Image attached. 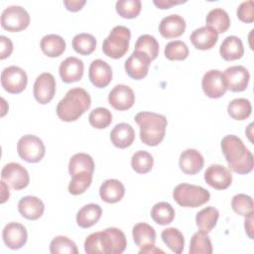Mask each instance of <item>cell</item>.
Returning a JSON list of instances; mask_svg holds the SVG:
<instances>
[{"label": "cell", "mask_w": 254, "mask_h": 254, "mask_svg": "<svg viewBox=\"0 0 254 254\" xmlns=\"http://www.w3.org/2000/svg\"><path fill=\"white\" fill-rule=\"evenodd\" d=\"M40 46L42 52L50 58L60 57L65 50L64 40L56 34H49L44 36L41 40Z\"/></svg>", "instance_id": "obj_29"}, {"label": "cell", "mask_w": 254, "mask_h": 254, "mask_svg": "<svg viewBox=\"0 0 254 254\" xmlns=\"http://www.w3.org/2000/svg\"><path fill=\"white\" fill-rule=\"evenodd\" d=\"M236 14L241 22L252 23L254 21V2L252 0L242 2L238 6Z\"/></svg>", "instance_id": "obj_46"}, {"label": "cell", "mask_w": 254, "mask_h": 254, "mask_svg": "<svg viewBox=\"0 0 254 254\" xmlns=\"http://www.w3.org/2000/svg\"><path fill=\"white\" fill-rule=\"evenodd\" d=\"M72 48L76 53L83 56H88L95 51L96 40L91 34L80 33L73 37Z\"/></svg>", "instance_id": "obj_37"}, {"label": "cell", "mask_w": 254, "mask_h": 254, "mask_svg": "<svg viewBox=\"0 0 254 254\" xmlns=\"http://www.w3.org/2000/svg\"><path fill=\"white\" fill-rule=\"evenodd\" d=\"M131 38L130 30L125 26H115L103 41L102 52L111 59H120L128 51Z\"/></svg>", "instance_id": "obj_6"}, {"label": "cell", "mask_w": 254, "mask_h": 254, "mask_svg": "<svg viewBox=\"0 0 254 254\" xmlns=\"http://www.w3.org/2000/svg\"><path fill=\"white\" fill-rule=\"evenodd\" d=\"M179 165L183 173L187 175H195L202 170L204 160L197 150L187 149L181 154Z\"/></svg>", "instance_id": "obj_22"}, {"label": "cell", "mask_w": 254, "mask_h": 254, "mask_svg": "<svg viewBox=\"0 0 254 254\" xmlns=\"http://www.w3.org/2000/svg\"><path fill=\"white\" fill-rule=\"evenodd\" d=\"M206 26L214 29L217 34L225 33L230 26V18L228 13L221 8L211 9L205 19Z\"/></svg>", "instance_id": "obj_30"}, {"label": "cell", "mask_w": 254, "mask_h": 254, "mask_svg": "<svg viewBox=\"0 0 254 254\" xmlns=\"http://www.w3.org/2000/svg\"><path fill=\"white\" fill-rule=\"evenodd\" d=\"M189 251L190 254H211L213 249L207 233L201 230L195 232L190 239Z\"/></svg>", "instance_id": "obj_36"}, {"label": "cell", "mask_w": 254, "mask_h": 254, "mask_svg": "<svg viewBox=\"0 0 254 254\" xmlns=\"http://www.w3.org/2000/svg\"><path fill=\"white\" fill-rule=\"evenodd\" d=\"M204 181L215 190H225L232 183L230 171L222 165H210L204 172Z\"/></svg>", "instance_id": "obj_16"}, {"label": "cell", "mask_w": 254, "mask_h": 254, "mask_svg": "<svg viewBox=\"0 0 254 254\" xmlns=\"http://www.w3.org/2000/svg\"><path fill=\"white\" fill-rule=\"evenodd\" d=\"M132 236L135 244L140 248L139 250L140 254L164 253L163 250L155 246L156 231L151 225L145 222H140L135 224L132 229Z\"/></svg>", "instance_id": "obj_9"}, {"label": "cell", "mask_w": 254, "mask_h": 254, "mask_svg": "<svg viewBox=\"0 0 254 254\" xmlns=\"http://www.w3.org/2000/svg\"><path fill=\"white\" fill-rule=\"evenodd\" d=\"M190 40L195 49L201 51L209 50L216 44L218 34L211 27L203 26L192 31Z\"/></svg>", "instance_id": "obj_23"}, {"label": "cell", "mask_w": 254, "mask_h": 254, "mask_svg": "<svg viewBox=\"0 0 254 254\" xmlns=\"http://www.w3.org/2000/svg\"><path fill=\"white\" fill-rule=\"evenodd\" d=\"M116 12L125 19L136 18L142 8L140 0H118L115 5Z\"/></svg>", "instance_id": "obj_42"}, {"label": "cell", "mask_w": 254, "mask_h": 254, "mask_svg": "<svg viewBox=\"0 0 254 254\" xmlns=\"http://www.w3.org/2000/svg\"><path fill=\"white\" fill-rule=\"evenodd\" d=\"M151 62L152 60L147 54L134 51L125 61V71L133 79H143L148 74Z\"/></svg>", "instance_id": "obj_13"}, {"label": "cell", "mask_w": 254, "mask_h": 254, "mask_svg": "<svg viewBox=\"0 0 254 254\" xmlns=\"http://www.w3.org/2000/svg\"><path fill=\"white\" fill-rule=\"evenodd\" d=\"M253 213L251 212L247 216H245V221H244V227L246 234L250 239H253Z\"/></svg>", "instance_id": "obj_50"}, {"label": "cell", "mask_w": 254, "mask_h": 254, "mask_svg": "<svg viewBox=\"0 0 254 254\" xmlns=\"http://www.w3.org/2000/svg\"><path fill=\"white\" fill-rule=\"evenodd\" d=\"M102 209L98 204L88 203L82 206L76 214V223L81 228H89L100 219Z\"/></svg>", "instance_id": "obj_28"}, {"label": "cell", "mask_w": 254, "mask_h": 254, "mask_svg": "<svg viewBox=\"0 0 254 254\" xmlns=\"http://www.w3.org/2000/svg\"><path fill=\"white\" fill-rule=\"evenodd\" d=\"M71 177V180L68 184V192L72 195H78L83 193L91 185L92 182V173L81 172L74 174Z\"/></svg>", "instance_id": "obj_38"}, {"label": "cell", "mask_w": 254, "mask_h": 254, "mask_svg": "<svg viewBox=\"0 0 254 254\" xmlns=\"http://www.w3.org/2000/svg\"><path fill=\"white\" fill-rule=\"evenodd\" d=\"M173 197L181 206L198 207L209 200L210 193L200 186L183 183L174 189Z\"/></svg>", "instance_id": "obj_5"}, {"label": "cell", "mask_w": 254, "mask_h": 254, "mask_svg": "<svg viewBox=\"0 0 254 254\" xmlns=\"http://www.w3.org/2000/svg\"><path fill=\"white\" fill-rule=\"evenodd\" d=\"M85 3H86L85 0H64V1L65 8L71 12H76L81 10V8L85 5Z\"/></svg>", "instance_id": "obj_48"}, {"label": "cell", "mask_w": 254, "mask_h": 254, "mask_svg": "<svg viewBox=\"0 0 254 254\" xmlns=\"http://www.w3.org/2000/svg\"><path fill=\"white\" fill-rule=\"evenodd\" d=\"M88 121L92 127L96 129H104L111 124L112 114L107 108L97 107L90 112Z\"/></svg>", "instance_id": "obj_44"}, {"label": "cell", "mask_w": 254, "mask_h": 254, "mask_svg": "<svg viewBox=\"0 0 254 254\" xmlns=\"http://www.w3.org/2000/svg\"><path fill=\"white\" fill-rule=\"evenodd\" d=\"M164 53L170 61H184L189 56V48L183 41H172L166 45Z\"/></svg>", "instance_id": "obj_43"}, {"label": "cell", "mask_w": 254, "mask_h": 254, "mask_svg": "<svg viewBox=\"0 0 254 254\" xmlns=\"http://www.w3.org/2000/svg\"><path fill=\"white\" fill-rule=\"evenodd\" d=\"M135 121L140 127V139L144 144L153 147L163 141L168 124L164 115L154 112H139L135 116Z\"/></svg>", "instance_id": "obj_4"}, {"label": "cell", "mask_w": 254, "mask_h": 254, "mask_svg": "<svg viewBox=\"0 0 254 254\" xmlns=\"http://www.w3.org/2000/svg\"><path fill=\"white\" fill-rule=\"evenodd\" d=\"M219 217V211L213 206H207L202 208L196 213L195 222L199 230L203 232H210L217 223Z\"/></svg>", "instance_id": "obj_31"}, {"label": "cell", "mask_w": 254, "mask_h": 254, "mask_svg": "<svg viewBox=\"0 0 254 254\" xmlns=\"http://www.w3.org/2000/svg\"><path fill=\"white\" fill-rule=\"evenodd\" d=\"M226 87L232 92H240L247 88L249 83V71L243 65H232L223 72Z\"/></svg>", "instance_id": "obj_15"}, {"label": "cell", "mask_w": 254, "mask_h": 254, "mask_svg": "<svg viewBox=\"0 0 254 254\" xmlns=\"http://www.w3.org/2000/svg\"><path fill=\"white\" fill-rule=\"evenodd\" d=\"M232 209L239 215L247 216L253 212V199L245 193H238L231 200Z\"/></svg>", "instance_id": "obj_45"}, {"label": "cell", "mask_w": 254, "mask_h": 254, "mask_svg": "<svg viewBox=\"0 0 254 254\" xmlns=\"http://www.w3.org/2000/svg\"><path fill=\"white\" fill-rule=\"evenodd\" d=\"M147 54L153 61L159 55V43L155 37L145 34L140 36L135 44V50Z\"/></svg>", "instance_id": "obj_40"}, {"label": "cell", "mask_w": 254, "mask_h": 254, "mask_svg": "<svg viewBox=\"0 0 254 254\" xmlns=\"http://www.w3.org/2000/svg\"><path fill=\"white\" fill-rule=\"evenodd\" d=\"M108 101L109 104L116 110H127L133 106L135 102V94L129 86L117 84L109 92Z\"/></svg>", "instance_id": "obj_18"}, {"label": "cell", "mask_w": 254, "mask_h": 254, "mask_svg": "<svg viewBox=\"0 0 254 254\" xmlns=\"http://www.w3.org/2000/svg\"><path fill=\"white\" fill-rule=\"evenodd\" d=\"M252 111L251 103L246 98H235L231 100L227 106L229 116L235 120L247 119Z\"/></svg>", "instance_id": "obj_35"}, {"label": "cell", "mask_w": 254, "mask_h": 254, "mask_svg": "<svg viewBox=\"0 0 254 254\" xmlns=\"http://www.w3.org/2000/svg\"><path fill=\"white\" fill-rule=\"evenodd\" d=\"M201 87L205 95L209 98H219L227 90L224 75L218 69H210L204 73L201 80Z\"/></svg>", "instance_id": "obj_12"}, {"label": "cell", "mask_w": 254, "mask_h": 254, "mask_svg": "<svg viewBox=\"0 0 254 254\" xmlns=\"http://www.w3.org/2000/svg\"><path fill=\"white\" fill-rule=\"evenodd\" d=\"M91 104V98L88 92L81 87L69 89L64 97L57 105L58 117L65 122L77 120Z\"/></svg>", "instance_id": "obj_3"}, {"label": "cell", "mask_w": 254, "mask_h": 254, "mask_svg": "<svg viewBox=\"0 0 254 254\" xmlns=\"http://www.w3.org/2000/svg\"><path fill=\"white\" fill-rule=\"evenodd\" d=\"M186 1H175V0H154L153 3L159 8V9H169L174 5L185 3Z\"/></svg>", "instance_id": "obj_49"}, {"label": "cell", "mask_w": 254, "mask_h": 254, "mask_svg": "<svg viewBox=\"0 0 254 254\" xmlns=\"http://www.w3.org/2000/svg\"><path fill=\"white\" fill-rule=\"evenodd\" d=\"M161 237L164 243L175 253L181 254L185 246V238L183 233L175 227H169L162 231Z\"/></svg>", "instance_id": "obj_34"}, {"label": "cell", "mask_w": 254, "mask_h": 254, "mask_svg": "<svg viewBox=\"0 0 254 254\" xmlns=\"http://www.w3.org/2000/svg\"><path fill=\"white\" fill-rule=\"evenodd\" d=\"M88 77L95 87H106L112 79V68L106 62L99 59L94 60L90 64Z\"/></svg>", "instance_id": "obj_19"}, {"label": "cell", "mask_w": 254, "mask_h": 254, "mask_svg": "<svg viewBox=\"0 0 254 254\" xmlns=\"http://www.w3.org/2000/svg\"><path fill=\"white\" fill-rule=\"evenodd\" d=\"M175 214L174 207L167 201L157 202L151 209L152 219L160 225L170 224L174 220Z\"/></svg>", "instance_id": "obj_33"}, {"label": "cell", "mask_w": 254, "mask_h": 254, "mask_svg": "<svg viewBox=\"0 0 254 254\" xmlns=\"http://www.w3.org/2000/svg\"><path fill=\"white\" fill-rule=\"evenodd\" d=\"M0 45H1L0 59L4 60L12 54L13 44H12V41L9 38H7L5 36H0Z\"/></svg>", "instance_id": "obj_47"}, {"label": "cell", "mask_w": 254, "mask_h": 254, "mask_svg": "<svg viewBox=\"0 0 254 254\" xmlns=\"http://www.w3.org/2000/svg\"><path fill=\"white\" fill-rule=\"evenodd\" d=\"M83 62L75 57H68L63 61L59 67L62 80L65 83H71L81 79L83 75Z\"/></svg>", "instance_id": "obj_20"}, {"label": "cell", "mask_w": 254, "mask_h": 254, "mask_svg": "<svg viewBox=\"0 0 254 254\" xmlns=\"http://www.w3.org/2000/svg\"><path fill=\"white\" fill-rule=\"evenodd\" d=\"M30 24V15L21 6L13 5L5 8L1 14V26L8 32H20Z\"/></svg>", "instance_id": "obj_8"}, {"label": "cell", "mask_w": 254, "mask_h": 254, "mask_svg": "<svg viewBox=\"0 0 254 254\" xmlns=\"http://www.w3.org/2000/svg\"><path fill=\"white\" fill-rule=\"evenodd\" d=\"M154 165V159L147 151L139 150L135 152L131 159L132 169L138 174L149 173Z\"/></svg>", "instance_id": "obj_39"}, {"label": "cell", "mask_w": 254, "mask_h": 254, "mask_svg": "<svg viewBox=\"0 0 254 254\" xmlns=\"http://www.w3.org/2000/svg\"><path fill=\"white\" fill-rule=\"evenodd\" d=\"M1 188H2V193H1V203H4L9 198V190L8 185L2 181L1 182Z\"/></svg>", "instance_id": "obj_51"}, {"label": "cell", "mask_w": 254, "mask_h": 254, "mask_svg": "<svg viewBox=\"0 0 254 254\" xmlns=\"http://www.w3.org/2000/svg\"><path fill=\"white\" fill-rule=\"evenodd\" d=\"M2 237L5 245L8 248L17 250L26 244L28 233L23 224L18 222H9L3 228Z\"/></svg>", "instance_id": "obj_17"}, {"label": "cell", "mask_w": 254, "mask_h": 254, "mask_svg": "<svg viewBox=\"0 0 254 254\" xmlns=\"http://www.w3.org/2000/svg\"><path fill=\"white\" fill-rule=\"evenodd\" d=\"M186 30L185 19L178 14L164 17L159 25L160 34L166 39H174L182 36Z\"/></svg>", "instance_id": "obj_21"}, {"label": "cell", "mask_w": 254, "mask_h": 254, "mask_svg": "<svg viewBox=\"0 0 254 254\" xmlns=\"http://www.w3.org/2000/svg\"><path fill=\"white\" fill-rule=\"evenodd\" d=\"M110 140L112 144L119 148L125 149L130 147L135 140V131L128 123H119L110 132Z\"/></svg>", "instance_id": "obj_25"}, {"label": "cell", "mask_w": 254, "mask_h": 254, "mask_svg": "<svg viewBox=\"0 0 254 254\" xmlns=\"http://www.w3.org/2000/svg\"><path fill=\"white\" fill-rule=\"evenodd\" d=\"M33 93L39 103H49L56 93V79L54 75L50 72L41 73L35 80Z\"/></svg>", "instance_id": "obj_14"}, {"label": "cell", "mask_w": 254, "mask_h": 254, "mask_svg": "<svg viewBox=\"0 0 254 254\" xmlns=\"http://www.w3.org/2000/svg\"><path fill=\"white\" fill-rule=\"evenodd\" d=\"M18 210L23 217L30 220H37L43 215L45 205L39 197L27 195L19 200Z\"/></svg>", "instance_id": "obj_24"}, {"label": "cell", "mask_w": 254, "mask_h": 254, "mask_svg": "<svg viewBox=\"0 0 254 254\" xmlns=\"http://www.w3.org/2000/svg\"><path fill=\"white\" fill-rule=\"evenodd\" d=\"M126 246L125 234L115 227L93 232L84 241V251L87 254H121Z\"/></svg>", "instance_id": "obj_1"}, {"label": "cell", "mask_w": 254, "mask_h": 254, "mask_svg": "<svg viewBox=\"0 0 254 254\" xmlns=\"http://www.w3.org/2000/svg\"><path fill=\"white\" fill-rule=\"evenodd\" d=\"M17 152L21 159L28 163L40 162L46 153L43 141L35 135H24L17 143Z\"/></svg>", "instance_id": "obj_7"}, {"label": "cell", "mask_w": 254, "mask_h": 254, "mask_svg": "<svg viewBox=\"0 0 254 254\" xmlns=\"http://www.w3.org/2000/svg\"><path fill=\"white\" fill-rule=\"evenodd\" d=\"M52 254H77L76 244L66 236H57L50 244Z\"/></svg>", "instance_id": "obj_41"}, {"label": "cell", "mask_w": 254, "mask_h": 254, "mask_svg": "<svg viewBox=\"0 0 254 254\" xmlns=\"http://www.w3.org/2000/svg\"><path fill=\"white\" fill-rule=\"evenodd\" d=\"M94 162L90 155L85 153L74 154L68 163V173L70 176L81 172H94Z\"/></svg>", "instance_id": "obj_32"}, {"label": "cell", "mask_w": 254, "mask_h": 254, "mask_svg": "<svg viewBox=\"0 0 254 254\" xmlns=\"http://www.w3.org/2000/svg\"><path fill=\"white\" fill-rule=\"evenodd\" d=\"M125 194L123 184L116 179H109L102 183L99 189L101 199L108 203H115L122 199Z\"/></svg>", "instance_id": "obj_26"}, {"label": "cell", "mask_w": 254, "mask_h": 254, "mask_svg": "<svg viewBox=\"0 0 254 254\" xmlns=\"http://www.w3.org/2000/svg\"><path fill=\"white\" fill-rule=\"evenodd\" d=\"M28 76L24 69L16 65L5 67L1 73L2 87L9 93H21L27 86Z\"/></svg>", "instance_id": "obj_10"}, {"label": "cell", "mask_w": 254, "mask_h": 254, "mask_svg": "<svg viewBox=\"0 0 254 254\" xmlns=\"http://www.w3.org/2000/svg\"><path fill=\"white\" fill-rule=\"evenodd\" d=\"M219 54L225 61H235L242 58L244 48L240 38L236 36L226 37L219 48Z\"/></svg>", "instance_id": "obj_27"}, {"label": "cell", "mask_w": 254, "mask_h": 254, "mask_svg": "<svg viewBox=\"0 0 254 254\" xmlns=\"http://www.w3.org/2000/svg\"><path fill=\"white\" fill-rule=\"evenodd\" d=\"M1 179L16 190L25 189L30 182L28 171L18 163H8L1 171Z\"/></svg>", "instance_id": "obj_11"}, {"label": "cell", "mask_w": 254, "mask_h": 254, "mask_svg": "<svg viewBox=\"0 0 254 254\" xmlns=\"http://www.w3.org/2000/svg\"><path fill=\"white\" fill-rule=\"evenodd\" d=\"M220 146L228 167L232 172L245 175L253 170V155L239 137L226 135L222 138Z\"/></svg>", "instance_id": "obj_2"}]
</instances>
